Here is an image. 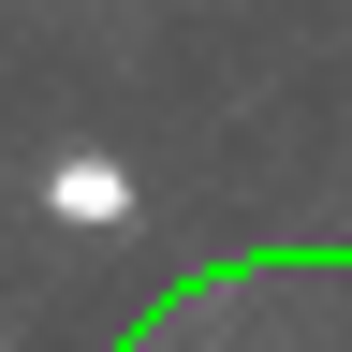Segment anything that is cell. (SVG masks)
I'll use <instances>...</instances> for the list:
<instances>
[{"label": "cell", "instance_id": "1", "mask_svg": "<svg viewBox=\"0 0 352 352\" xmlns=\"http://www.w3.org/2000/svg\"><path fill=\"white\" fill-rule=\"evenodd\" d=\"M30 191H44V220H59V235H118V220H132V162H118V147H59Z\"/></svg>", "mask_w": 352, "mask_h": 352}]
</instances>
